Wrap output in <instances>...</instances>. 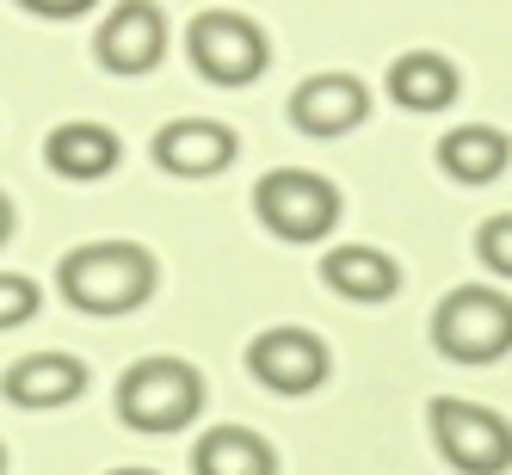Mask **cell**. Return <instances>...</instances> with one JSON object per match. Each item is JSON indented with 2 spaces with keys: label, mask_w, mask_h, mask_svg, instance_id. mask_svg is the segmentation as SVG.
I'll list each match as a JSON object with an SVG mask.
<instances>
[{
  "label": "cell",
  "mask_w": 512,
  "mask_h": 475,
  "mask_svg": "<svg viewBox=\"0 0 512 475\" xmlns=\"http://www.w3.org/2000/svg\"><path fill=\"white\" fill-rule=\"evenodd\" d=\"M475 260L488 272H500V278H512V210L488 216V223L475 229Z\"/></svg>",
  "instance_id": "ac0fdd59"
},
{
  "label": "cell",
  "mask_w": 512,
  "mask_h": 475,
  "mask_svg": "<svg viewBox=\"0 0 512 475\" xmlns=\"http://www.w3.org/2000/svg\"><path fill=\"white\" fill-rule=\"evenodd\" d=\"M44 161H50V173H62V179H105V173L124 161V142L105 130V124L75 118V124H56V130H50Z\"/></svg>",
  "instance_id": "4fadbf2b"
},
{
  "label": "cell",
  "mask_w": 512,
  "mask_h": 475,
  "mask_svg": "<svg viewBox=\"0 0 512 475\" xmlns=\"http://www.w3.org/2000/svg\"><path fill=\"white\" fill-rule=\"evenodd\" d=\"M0 469H7V451H0Z\"/></svg>",
  "instance_id": "7402d4cb"
},
{
  "label": "cell",
  "mask_w": 512,
  "mask_h": 475,
  "mask_svg": "<svg viewBox=\"0 0 512 475\" xmlns=\"http://www.w3.org/2000/svg\"><path fill=\"white\" fill-rule=\"evenodd\" d=\"M186 50H192V68L204 81H216V87H247V81H260L266 62H272L266 31L253 25L247 13H235V7L198 13L186 25Z\"/></svg>",
  "instance_id": "5b68a950"
},
{
  "label": "cell",
  "mask_w": 512,
  "mask_h": 475,
  "mask_svg": "<svg viewBox=\"0 0 512 475\" xmlns=\"http://www.w3.org/2000/svg\"><path fill=\"white\" fill-rule=\"evenodd\" d=\"M438 167L451 179H463V186H488V179H500L512 167V142L494 124H457L438 142Z\"/></svg>",
  "instance_id": "9a60e30c"
},
{
  "label": "cell",
  "mask_w": 512,
  "mask_h": 475,
  "mask_svg": "<svg viewBox=\"0 0 512 475\" xmlns=\"http://www.w3.org/2000/svg\"><path fill=\"white\" fill-rule=\"evenodd\" d=\"M389 99L408 112H445L457 99V62L438 50H408L389 62Z\"/></svg>",
  "instance_id": "5bb4252c"
},
{
  "label": "cell",
  "mask_w": 512,
  "mask_h": 475,
  "mask_svg": "<svg viewBox=\"0 0 512 475\" xmlns=\"http://www.w3.org/2000/svg\"><path fill=\"white\" fill-rule=\"evenodd\" d=\"M235 149H241L235 130L216 118H173L149 142L155 167H167L173 179H216L223 167H235Z\"/></svg>",
  "instance_id": "9c48e42d"
},
{
  "label": "cell",
  "mask_w": 512,
  "mask_h": 475,
  "mask_svg": "<svg viewBox=\"0 0 512 475\" xmlns=\"http://www.w3.org/2000/svg\"><path fill=\"white\" fill-rule=\"evenodd\" d=\"M155 284H161V266L136 241H87L56 266V290L81 315H130L155 297Z\"/></svg>",
  "instance_id": "6da1fadb"
},
{
  "label": "cell",
  "mask_w": 512,
  "mask_h": 475,
  "mask_svg": "<svg viewBox=\"0 0 512 475\" xmlns=\"http://www.w3.org/2000/svg\"><path fill=\"white\" fill-rule=\"evenodd\" d=\"M192 469L198 475H278V457L247 426H210L192 445Z\"/></svg>",
  "instance_id": "2e32d148"
},
{
  "label": "cell",
  "mask_w": 512,
  "mask_h": 475,
  "mask_svg": "<svg viewBox=\"0 0 512 475\" xmlns=\"http://www.w3.org/2000/svg\"><path fill=\"white\" fill-rule=\"evenodd\" d=\"M426 426L438 438V457L463 475H500L512 469V426L482 408V401H463V395H438L426 408Z\"/></svg>",
  "instance_id": "8992f818"
},
{
  "label": "cell",
  "mask_w": 512,
  "mask_h": 475,
  "mask_svg": "<svg viewBox=\"0 0 512 475\" xmlns=\"http://www.w3.org/2000/svg\"><path fill=\"white\" fill-rule=\"evenodd\" d=\"M93 56L112 75H149L167 56V13L155 0H118L99 25V38H93Z\"/></svg>",
  "instance_id": "ba28073f"
},
{
  "label": "cell",
  "mask_w": 512,
  "mask_h": 475,
  "mask_svg": "<svg viewBox=\"0 0 512 475\" xmlns=\"http://www.w3.org/2000/svg\"><path fill=\"white\" fill-rule=\"evenodd\" d=\"M0 389H7L13 408H31V414L68 408V401L87 389V364L75 352H31V358H19L13 371L0 377Z\"/></svg>",
  "instance_id": "8fae6325"
},
{
  "label": "cell",
  "mask_w": 512,
  "mask_h": 475,
  "mask_svg": "<svg viewBox=\"0 0 512 475\" xmlns=\"http://www.w3.org/2000/svg\"><path fill=\"white\" fill-rule=\"evenodd\" d=\"M371 118V87L358 75H309L290 93V124L303 136H346Z\"/></svg>",
  "instance_id": "30bf717a"
},
{
  "label": "cell",
  "mask_w": 512,
  "mask_h": 475,
  "mask_svg": "<svg viewBox=\"0 0 512 475\" xmlns=\"http://www.w3.org/2000/svg\"><path fill=\"white\" fill-rule=\"evenodd\" d=\"M38 309H44V290L38 284L19 278V272H0V334H7V327H25Z\"/></svg>",
  "instance_id": "e0dca14e"
},
{
  "label": "cell",
  "mask_w": 512,
  "mask_h": 475,
  "mask_svg": "<svg viewBox=\"0 0 512 475\" xmlns=\"http://www.w3.org/2000/svg\"><path fill=\"white\" fill-rule=\"evenodd\" d=\"M247 371L272 395H309V389L327 383L334 358H327V340L309 334V327H266V334L247 346Z\"/></svg>",
  "instance_id": "52a82bcc"
},
{
  "label": "cell",
  "mask_w": 512,
  "mask_h": 475,
  "mask_svg": "<svg viewBox=\"0 0 512 475\" xmlns=\"http://www.w3.org/2000/svg\"><path fill=\"white\" fill-rule=\"evenodd\" d=\"M432 340L457 364H494L512 352V297L488 284H457L432 309Z\"/></svg>",
  "instance_id": "3957f363"
},
{
  "label": "cell",
  "mask_w": 512,
  "mask_h": 475,
  "mask_svg": "<svg viewBox=\"0 0 512 475\" xmlns=\"http://www.w3.org/2000/svg\"><path fill=\"white\" fill-rule=\"evenodd\" d=\"M321 284L334 290V297H346V303H389L401 290V266L383 247L340 241V247H327V260H321Z\"/></svg>",
  "instance_id": "7c38bea8"
},
{
  "label": "cell",
  "mask_w": 512,
  "mask_h": 475,
  "mask_svg": "<svg viewBox=\"0 0 512 475\" xmlns=\"http://www.w3.org/2000/svg\"><path fill=\"white\" fill-rule=\"evenodd\" d=\"M25 13H38V19H81V13H93L99 0H19Z\"/></svg>",
  "instance_id": "d6986e66"
},
{
  "label": "cell",
  "mask_w": 512,
  "mask_h": 475,
  "mask_svg": "<svg viewBox=\"0 0 512 475\" xmlns=\"http://www.w3.org/2000/svg\"><path fill=\"white\" fill-rule=\"evenodd\" d=\"M7 235H13V204H7V192H0V247H7Z\"/></svg>",
  "instance_id": "ffe728a7"
},
{
  "label": "cell",
  "mask_w": 512,
  "mask_h": 475,
  "mask_svg": "<svg viewBox=\"0 0 512 475\" xmlns=\"http://www.w3.org/2000/svg\"><path fill=\"white\" fill-rule=\"evenodd\" d=\"M253 210H260V223L278 241L309 247L321 235H334V223H340V192H334V179H321V173L272 167L260 186H253Z\"/></svg>",
  "instance_id": "277c9868"
},
{
  "label": "cell",
  "mask_w": 512,
  "mask_h": 475,
  "mask_svg": "<svg viewBox=\"0 0 512 475\" xmlns=\"http://www.w3.org/2000/svg\"><path fill=\"white\" fill-rule=\"evenodd\" d=\"M112 475H155V469H112Z\"/></svg>",
  "instance_id": "44dd1931"
},
{
  "label": "cell",
  "mask_w": 512,
  "mask_h": 475,
  "mask_svg": "<svg viewBox=\"0 0 512 475\" xmlns=\"http://www.w3.org/2000/svg\"><path fill=\"white\" fill-rule=\"evenodd\" d=\"M198 414H204V377L186 358L155 352V358H136L118 377V420L130 432L167 438V432H186Z\"/></svg>",
  "instance_id": "7a4b0ae2"
}]
</instances>
